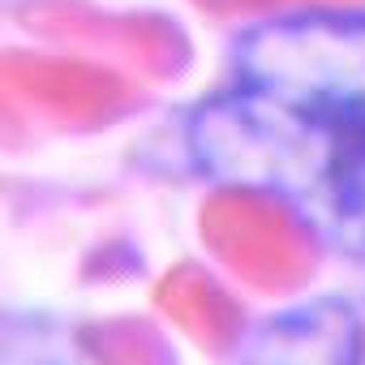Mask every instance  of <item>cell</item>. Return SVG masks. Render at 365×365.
Returning <instances> with one entry per match:
<instances>
[{
	"label": "cell",
	"instance_id": "1",
	"mask_svg": "<svg viewBox=\"0 0 365 365\" xmlns=\"http://www.w3.org/2000/svg\"><path fill=\"white\" fill-rule=\"evenodd\" d=\"M190 155L220 190L271 202L322 250L365 262V9L254 22L190 116Z\"/></svg>",
	"mask_w": 365,
	"mask_h": 365
}]
</instances>
